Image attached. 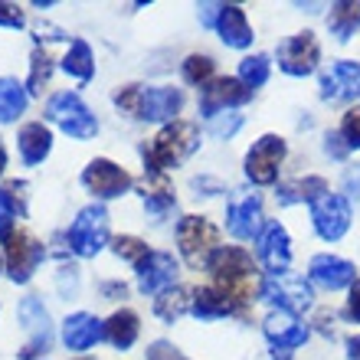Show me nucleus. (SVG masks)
<instances>
[{
    "label": "nucleus",
    "instance_id": "obj_1",
    "mask_svg": "<svg viewBox=\"0 0 360 360\" xmlns=\"http://www.w3.org/2000/svg\"><path fill=\"white\" fill-rule=\"evenodd\" d=\"M207 269L213 275V288H219V292L226 295L236 311H243L246 304L262 298L266 278H262V272H259V266L252 262V256H249L246 249L219 246Z\"/></svg>",
    "mask_w": 360,
    "mask_h": 360
},
{
    "label": "nucleus",
    "instance_id": "obj_2",
    "mask_svg": "<svg viewBox=\"0 0 360 360\" xmlns=\"http://www.w3.org/2000/svg\"><path fill=\"white\" fill-rule=\"evenodd\" d=\"M200 148V131L193 122H177L164 124L158 138L151 141V148H144V171L148 174H167L171 167L184 164L190 154Z\"/></svg>",
    "mask_w": 360,
    "mask_h": 360
},
{
    "label": "nucleus",
    "instance_id": "obj_3",
    "mask_svg": "<svg viewBox=\"0 0 360 360\" xmlns=\"http://www.w3.org/2000/svg\"><path fill=\"white\" fill-rule=\"evenodd\" d=\"M177 246L190 269H207L219 249V229L207 217H184L177 223Z\"/></svg>",
    "mask_w": 360,
    "mask_h": 360
},
{
    "label": "nucleus",
    "instance_id": "obj_4",
    "mask_svg": "<svg viewBox=\"0 0 360 360\" xmlns=\"http://www.w3.org/2000/svg\"><path fill=\"white\" fill-rule=\"evenodd\" d=\"M46 118L56 124V128H63L69 138H79V141L95 138V131H98L95 115L89 112V105L82 102L76 92H56L53 95V98L46 102Z\"/></svg>",
    "mask_w": 360,
    "mask_h": 360
},
{
    "label": "nucleus",
    "instance_id": "obj_5",
    "mask_svg": "<svg viewBox=\"0 0 360 360\" xmlns=\"http://www.w3.org/2000/svg\"><path fill=\"white\" fill-rule=\"evenodd\" d=\"M66 239H69V249H72L76 256H82V259L98 256L105 249V243H108V210H105L102 203L86 207L72 219Z\"/></svg>",
    "mask_w": 360,
    "mask_h": 360
},
{
    "label": "nucleus",
    "instance_id": "obj_6",
    "mask_svg": "<svg viewBox=\"0 0 360 360\" xmlns=\"http://www.w3.org/2000/svg\"><path fill=\"white\" fill-rule=\"evenodd\" d=\"M43 259H46V246H43L30 229H13L10 239H4V262H7V275L17 285L30 282Z\"/></svg>",
    "mask_w": 360,
    "mask_h": 360
},
{
    "label": "nucleus",
    "instance_id": "obj_7",
    "mask_svg": "<svg viewBox=\"0 0 360 360\" xmlns=\"http://www.w3.org/2000/svg\"><path fill=\"white\" fill-rule=\"evenodd\" d=\"M262 302L282 308V311H308L314 302L311 282H304V275L298 272H278L266 278V288H262Z\"/></svg>",
    "mask_w": 360,
    "mask_h": 360
},
{
    "label": "nucleus",
    "instance_id": "obj_8",
    "mask_svg": "<svg viewBox=\"0 0 360 360\" xmlns=\"http://www.w3.org/2000/svg\"><path fill=\"white\" fill-rule=\"evenodd\" d=\"M351 200L344 193H324L311 203V226L324 243H338L351 229Z\"/></svg>",
    "mask_w": 360,
    "mask_h": 360
},
{
    "label": "nucleus",
    "instance_id": "obj_9",
    "mask_svg": "<svg viewBox=\"0 0 360 360\" xmlns=\"http://www.w3.org/2000/svg\"><path fill=\"white\" fill-rule=\"evenodd\" d=\"M285 154H288L285 138H278V134H262L246 154V177L252 180V184H259V187L275 184L278 167L285 164Z\"/></svg>",
    "mask_w": 360,
    "mask_h": 360
},
{
    "label": "nucleus",
    "instance_id": "obj_10",
    "mask_svg": "<svg viewBox=\"0 0 360 360\" xmlns=\"http://www.w3.org/2000/svg\"><path fill=\"white\" fill-rule=\"evenodd\" d=\"M318 59H321V46H318L314 33H308V30L288 37L278 46V69H282L285 76H295V79L311 76L314 69H318Z\"/></svg>",
    "mask_w": 360,
    "mask_h": 360
},
{
    "label": "nucleus",
    "instance_id": "obj_11",
    "mask_svg": "<svg viewBox=\"0 0 360 360\" xmlns=\"http://www.w3.org/2000/svg\"><path fill=\"white\" fill-rule=\"evenodd\" d=\"M82 184H86V190L92 197L115 200V197H122V193H128L134 180H131V174L124 171V167H118L115 161L95 158V161H89L86 171H82Z\"/></svg>",
    "mask_w": 360,
    "mask_h": 360
},
{
    "label": "nucleus",
    "instance_id": "obj_12",
    "mask_svg": "<svg viewBox=\"0 0 360 360\" xmlns=\"http://www.w3.org/2000/svg\"><path fill=\"white\" fill-rule=\"evenodd\" d=\"M20 321H23V328H27L30 341L27 347L20 351V360H37L39 354L49 351V344H53V321H49V311L43 308V302L39 298H23L20 302Z\"/></svg>",
    "mask_w": 360,
    "mask_h": 360
},
{
    "label": "nucleus",
    "instance_id": "obj_13",
    "mask_svg": "<svg viewBox=\"0 0 360 360\" xmlns=\"http://www.w3.org/2000/svg\"><path fill=\"white\" fill-rule=\"evenodd\" d=\"M226 229L236 239H259L266 229L262 217V197L259 193H236L226 210Z\"/></svg>",
    "mask_w": 360,
    "mask_h": 360
},
{
    "label": "nucleus",
    "instance_id": "obj_14",
    "mask_svg": "<svg viewBox=\"0 0 360 360\" xmlns=\"http://www.w3.org/2000/svg\"><path fill=\"white\" fill-rule=\"evenodd\" d=\"M180 108H184V92L174 86H141L138 92V115L141 122H177Z\"/></svg>",
    "mask_w": 360,
    "mask_h": 360
},
{
    "label": "nucleus",
    "instance_id": "obj_15",
    "mask_svg": "<svg viewBox=\"0 0 360 360\" xmlns=\"http://www.w3.org/2000/svg\"><path fill=\"white\" fill-rule=\"evenodd\" d=\"M249 98H252V89H246L233 76H223L200 89V112L207 115V122H210V118H217L226 108H236V105L249 102Z\"/></svg>",
    "mask_w": 360,
    "mask_h": 360
},
{
    "label": "nucleus",
    "instance_id": "obj_16",
    "mask_svg": "<svg viewBox=\"0 0 360 360\" xmlns=\"http://www.w3.org/2000/svg\"><path fill=\"white\" fill-rule=\"evenodd\" d=\"M262 331H266L269 344H272L275 351L295 354V347H302V344L308 341V324H302L298 321V314L282 311V308H275V311L266 314Z\"/></svg>",
    "mask_w": 360,
    "mask_h": 360
},
{
    "label": "nucleus",
    "instance_id": "obj_17",
    "mask_svg": "<svg viewBox=\"0 0 360 360\" xmlns=\"http://www.w3.org/2000/svg\"><path fill=\"white\" fill-rule=\"evenodd\" d=\"M256 252L262 259V266L269 269V275L288 272V262H292V239H288V229L282 223H266L262 236L256 239Z\"/></svg>",
    "mask_w": 360,
    "mask_h": 360
},
{
    "label": "nucleus",
    "instance_id": "obj_18",
    "mask_svg": "<svg viewBox=\"0 0 360 360\" xmlns=\"http://www.w3.org/2000/svg\"><path fill=\"white\" fill-rule=\"evenodd\" d=\"M177 282V259L171 252H151V256L144 259L141 266H138V288L144 295H158L174 288Z\"/></svg>",
    "mask_w": 360,
    "mask_h": 360
},
{
    "label": "nucleus",
    "instance_id": "obj_19",
    "mask_svg": "<svg viewBox=\"0 0 360 360\" xmlns=\"http://www.w3.org/2000/svg\"><path fill=\"white\" fill-rule=\"evenodd\" d=\"M308 275H311L314 285H321L328 292H338V288H351L357 282V269L354 262L341 256H331V252H324V256H314L311 266H308Z\"/></svg>",
    "mask_w": 360,
    "mask_h": 360
},
{
    "label": "nucleus",
    "instance_id": "obj_20",
    "mask_svg": "<svg viewBox=\"0 0 360 360\" xmlns=\"http://www.w3.org/2000/svg\"><path fill=\"white\" fill-rule=\"evenodd\" d=\"M219 33V39L226 43V46L233 49H246L252 46V27H249L246 20V10L239 7V4H223L219 7V17H217V27H213Z\"/></svg>",
    "mask_w": 360,
    "mask_h": 360
},
{
    "label": "nucleus",
    "instance_id": "obj_21",
    "mask_svg": "<svg viewBox=\"0 0 360 360\" xmlns=\"http://www.w3.org/2000/svg\"><path fill=\"white\" fill-rule=\"evenodd\" d=\"M63 341L69 351H89L102 341V321L89 311H76L63 321Z\"/></svg>",
    "mask_w": 360,
    "mask_h": 360
},
{
    "label": "nucleus",
    "instance_id": "obj_22",
    "mask_svg": "<svg viewBox=\"0 0 360 360\" xmlns=\"http://www.w3.org/2000/svg\"><path fill=\"white\" fill-rule=\"evenodd\" d=\"M17 141H20V158H23V164H27V167L43 164L49 158V151H53V131H49L43 122L23 124Z\"/></svg>",
    "mask_w": 360,
    "mask_h": 360
},
{
    "label": "nucleus",
    "instance_id": "obj_23",
    "mask_svg": "<svg viewBox=\"0 0 360 360\" xmlns=\"http://www.w3.org/2000/svg\"><path fill=\"white\" fill-rule=\"evenodd\" d=\"M138 331H141L138 314L122 308V311H115L112 318L102 324V341H108L112 347H118V351H128V347L138 341Z\"/></svg>",
    "mask_w": 360,
    "mask_h": 360
},
{
    "label": "nucleus",
    "instance_id": "obj_24",
    "mask_svg": "<svg viewBox=\"0 0 360 360\" xmlns=\"http://www.w3.org/2000/svg\"><path fill=\"white\" fill-rule=\"evenodd\" d=\"M190 311L197 314L200 321H217V318L236 314V308H233V302H229L219 288L203 285V288H193V304H190Z\"/></svg>",
    "mask_w": 360,
    "mask_h": 360
},
{
    "label": "nucleus",
    "instance_id": "obj_25",
    "mask_svg": "<svg viewBox=\"0 0 360 360\" xmlns=\"http://www.w3.org/2000/svg\"><path fill=\"white\" fill-rule=\"evenodd\" d=\"M190 304H193V288L174 285V288H167V292H161L158 298H154V311H158L161 321L174 324V321H180V318L190 311Z\"/></svg>",
    "mask_w": 360,
    "mask_h": 360
},
{
    "label": "nucleus",
    "instance_id": "obj_26",
    "mask_svg": "<svg viewBox=\"0 0 360 360\" xmlns=\"http://www.w3.org/2000/svg\"><path fill=\"white\" fill-rule=\"evenodd\" d=\"M328 30H331L334 39L347 43L360 30V0H341V4H334L331 17H328Z\"/></svg>",
    "mask_w": 360,
    "mask_h": 360
},
{
    "label": "nucleus",
    "instance_id": "obj_27",
    "mask_svg": "<svg viewBox=\"0 0 360 360\" xmlns=\"http://www.w3.org/2000/svg\"><path fill=\"white\" fill-rule=\"evenodd\" d=\"M331 193L324 177H304L295 184H282L278 187V203H314L318 197Z\"/></svg>",
    "mask_w": 360,
    "mask_h": 360
},
{
    "label": "nucleus",
    "instance_id": "obj_28",
    "mask_svg": "<svg viewBox=\"0 0 360 360\" xmlns=\"http://www.w3.org/2000/svg\"><path fill=\"white\" fill-rule=\"evenodd\" d=\"M27 102V86H20L13 76H0V122H13L17 115H23Z\"/></svg>",
    "mask_w": 360,
    "mask_h": 360
},
{
    "label": "nucleus",
    "instance_id": "obj_29",
    "mask_svg": "<svg viewBox=\"0 0 360 360\" xmlns=\"http://www.w3.org/2000/svg\"><path fill=\"white\" fill-rule=\"evenodd\" d=\"M63 69H66L69 76H76L79 82H89L95 76V56L86 39H72L69 43V53L63 56Z\"/></svg>",
    "mask_w": 360,
    "mask_h": 360
},
{
    "label": "nucleus",
    "instance_id": "obj_30",
    "mask_svg": "<svg viewBox=\"0 0 360 360\" xmlns=\"http://www.w3.org/2000/svg\"><path fill=\"white\" fill-rule=\"evenodd\" d=\"M269 72H272V63H269V56H262V53H256V56H246L243 63H239V82L246 89H262L269 82Z\"/></svg>",
    "mask_w": 360,
    "mask_h": 360
},
{
    "label": "nucleus",
    "instance_id": "obj_31",
    "mask_svg": "<svg viewBox=\"0 0 360 360\" xmlns=\"http://www.w3.org/2000/svg\"><path fill=\"white\" fill-rule=\"evenodd\" d=\"M49 76H53V59H49L46 49H33L30 56V79H27V92L30 95H39L43 89L49 86Z\"/></svg>",
    "mask_w": 360,
    "mask_h": 360
},
{
    "label": "nucleus",
    "instance_id": "obj_32",
    "mask_svg": "<svg viewBox=\"0 0 360 360\" xmlns=\"http://www.w3.org/2000/svg\"><path fill=\"white\" fill-rule=\"evenodd\" d=\"M331 79L338 82L341 98L344 95H360V63H354V59H341V63H334Z\"/></svg>",
    "mask_w": 360,
    "mask_h": 360
},
{
    "label": "nucleus",
    "instance_id": "obj_33",
    "mask_svg": "<svg viewBox=\"0 0 360 360\" xmlns=\"http://www.w3.org/2000/svg\"><path fill=\"white\" fill-rule=\"evenodd\" d=\"M112 249H115V256L124 259V262H131L134 269L141 266L144 259H148V256L154 252V249L148 246L144 239H138V236H118V239L112 243Z\"/></svg>",
    "mask_w": 360,
    "mask_h": 360
},
{
    "label": "nucleus",
    "instance_id": "obj_34",
    "mask_svg": "<svg viewBox=\"0 0 360 360\" xmlns=\"http://www.w3.org/2000/svg\"><path fill=\"white\" fill-rule=\"evenodd\" d=\"M213 69H217V63L210 56H200V53H193V56L184 59V79H187L190 86H207V82H213Z\"/></svg>",
    "mask_w": 360,
    "mask_h": 360
},
{
    "label": "nucleus",
    "instance_id": "obj_35",
    "mask_svg": "<svg viewBox=\"0 0 360 360\" xmlns=\"http://www.w3.org/2000/svg\"><path fill=\"white\" fill-rule=\"evenodd\" d=\"M17 229V200L10 190L0 187V243L10 239V233Z\"/></svg>",
    "mask_w": 360,
    "mask_h": 360
},
{
    "label": "nucleus",
    "instance_id": "obj_36",
    "mask_svg": "<svg viewBox=\"0 0 360 360\" xmlns=\"http://www.w3.org/2000/svg\"><path fill=\"white\" fill-rule=\"evenodd\" d=\"M243 128V115H233V112H223L217 118H210V131L217 134V138H229V134H236Z\"/></svg>",
    "mask_w": 360,
    "mask_h": 360
},
{
    "label": "nucleus",
    "instance_id": "obj_37",
    "mask_svg": "<svg viewBox=\"0 0 360 360\" xmlns=\"http://www.w3.org/2000/svg\"><path fill=\"white\" fill-rule=\"evenodd\" d=\"M341 138L347 141V148H360V108L344 112V118H341Z\"/></svg>",
    "mask_w": 360,
    "mask_h": 360
},
{
    "label": "nucleus",
    "instance_id": "obj_38",
    "mask_svg": "<svg viewBox=\"0 0 360 360\" xmlns=\"http://www.w3.org/2000/svg\"><path fill=\"white\" fill-rule=\"evenodd\" d=\"M138 92H141V86H124L115 92V105H118L122 112H128L131 118L138 115Z\"/></svg>",
    "mask_w": 360,
    "mask_h": 360
},
{
    "label": "nucleus",
    "instance_id": "obj_39",
    "mask_svg": "<svg viewBox=\"0 0 360 360\" xmlns=\"http://www.w3.org/2000/svg\"><path fill=\"white\" fill-rule=\"evenodd\" d=\"M27 23L23 20V10L17 4H7V0H0V27H10V30H20Z\"/></svg>",
    "mask_w": 360,
    "mask_h": 360
},
{
    "label": "nucleus",
    "instance_id": "obj_40",
    "mask_svg": "<svg viewBox=\"0 0 360 360\" xmlns=\"http://www.w3.org/2000/svg\"><path fill=\"white\" fill-rule=\"evenodd\" d=\"M148 360H187V357H184L171 341H154L151 347H148Z\"/></svg>",
    "mask_w": 360,
    "mask_h": 360
},
{
    "label": "nucleus",
    "instance_id": "obj_41",
    "mask_svg": "<svg viewBox=\"0 0 360 360\" xmlns=\"http://www.w3.org/2000/svg\"><path fill=\"white\" fill-rule=\"evenodd\" d=\"M324 151L341 161V158H347V151H351V148H347V141L341 138V131H334V134H324Z\"/></svg>",
    "mask_w": 360,
    "mask_h": 360
},
{
    "label": "nucleus",
    "instance_id": "obj_42",
    "mask_svg": "<svg viewBox=\"0 0 360 360\" xmlns=\"http://www.w3.org/2000/svg\"><path fill=\"white\" fill-rule=\"evenodd\" d=\"M347 318L360 324V278L351 285V298H347Z\"/></svg>",
    "mask_w": 360,
    "mask_h": 360
},
{
    "label": "nucleus",
    "instance_id": "obj_43",
    "mask_svg": "<svg viewBox=\"0 0 360 360\" xmlns=\"http://www.w3.org/2000/svg\"><path fill=\"white\" fill-rule=\"evenodd\" d=\"M219 7H223V4H203V7H200V20H203V27H217Z\"/></svg>",
    "mask_w": 360,
    "mask_h": 360
},
{
    "label": "nucleus",
    "instance_id": "obj_44",
    "mask_svg": "<svg viewBox=\"0 0 360 360\" xmlns=\"http://www.w3.org/2000/svg\"><path fill=\"white\" fill-rule=\"evenodd\" d=\"M344 187H347V193H351L354 200H360V167L347 171V177H344Z\"/></svg>",
    "mask_w": 360,
    "mask_h": 360
},
{
    "label": "nucleus",
    "instance_id": "obj_45",
    "mask_svg": "<svg viewBox=\"0 0 360 360\" xmlns=\"http://www.w3.org/2000/svg\"><path fill=\"white\" fill-rule=\"evenodd\" d=\"M102 292H105V295H112V298H124V292H128V288H124L122 282H105V285H102Z\"/></svg>",
    "mask_w": 360,
    "mask_h": 360
},
{
    "label": "nucleus",
    "instance_id": "obj_46",
    "mask_svg": "<svg viewBox=\"0 0 360 360\" xmlns=\"http://www.w3.org/2000/svg\"><path fill=\"white\" fill-rule=\"evenodd\" d=\"M347 360H360V334L347 338Z\"/></svg>",
    "mask_w": 360,
    "mask_h": 360
},
{
    "label": "nucleus",
    "instance_id": "obj_47",
    "mask_svg": "<svg viewBox=\"0 0 360 360\" xmlns=\"http://www.w3.org/2000/svg\"><path fill=\"white\" fill-rule=\"evenodd\" d=\"M7 171V148H4V141H0V174Z\"/></svg>",
    "mask_w": 360,
    "mask_h": 360
},
{
    "label": "nucleus",
    "instance_id": "obj_48",
    "mask_svg": "<svg viewBox=\"0 0 360 360\" xmlns=\"http://www.w3.org/2000/svg\"><path fill=\"white\" fill-rule=\"evenodd\" d=\"M0 272H4V259H0Z\"/></svg>",
    "mask_w": 360,
    "mask_h": 360
},
{
    "label": "nucleus",
    "instance_id": "obj_49",
    "mask_svg": "<svg viewBox=\"0 0 360 360\" xmlns=\"http://www.w3.org/2000/svg\"><path fill=\"white\" fill-rule=\"evenodd\" d=\"M76 360H92V357H76Z\"/></svg>",
    "mask_w": 360,
    "mask_h": 360
}]
</instances>
